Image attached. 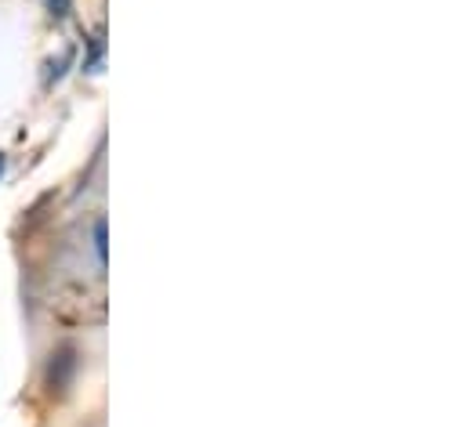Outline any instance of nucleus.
<instances>
[{"label": "nucleus", "instance_id": "20e7f679", "mask_svg": "<svg viewBox=\"0 0 468 427\" xmlns=\"http://www.w3.org/2000/svg\"><path fill=\"white\" fill-rule=\"evenodd\" d=\"M102 47H106V44H102V29H99V33L91 36V62H88V69H95V66H99V58H102Z\"/></svg>", "mask_w": 468, "mask_h": 427}, {"label": "nucleus", "instance_id": "f03ea898", "mask_svg": "<svg viewBox=\"0 0 468 427\" xmlns=\"http://www.w3.org/2000/svg\"><path fill=\"white\" fill-rule=\"evenodd\" d=\"M44 7H48V15L51 18H69V11H73V0H44Z\"/></svg>", "mask_w": 468, "mask_h": 427}, {"label": "nucleus", "instance_id": "f257e3e1", "mask_svg": "<svg viewBox=\"0 0 468 427\" xmlns=\"http://www.w3.org/2000/svg\"><path fill=\"white\" fill-rule=\"evenodd\" d=\"M73 62V51L69 47H62L58 51V58H51L48 66H44V88H51V84H58L62 77H66V66Z\"/></svg>", "mask_w": 468, "mask_h": 427}, {"label": "nucleus", "instance_id": "39448f33", "mask_svg": "<svg viewBox=\"0 0 468 427\" xmlns=\"http://www.w3.org/2000/svg\"><path fill=\"white\" fill-rule=\"evenodd\" d=\"M4 167H7V160H4V152H0V174H4Z\"/></svg>", "mask_w": 468, "mask_h": 427}, {"label": "nucleus", "instance_id": "7ed1b4c3", "mask_svg": "<svg viewBox=\"0 0 468 427\" xmlns=\"http://www.w3.org/2000/svg\"><path fill=\"white\" fill-rule=\"evenodd\" d=\"M95 250H99V261L106 265V257H110V246H106V221L95 224Z\"/></svg>", "mask_w": 468, "mask_h": 427}]
</instances>
